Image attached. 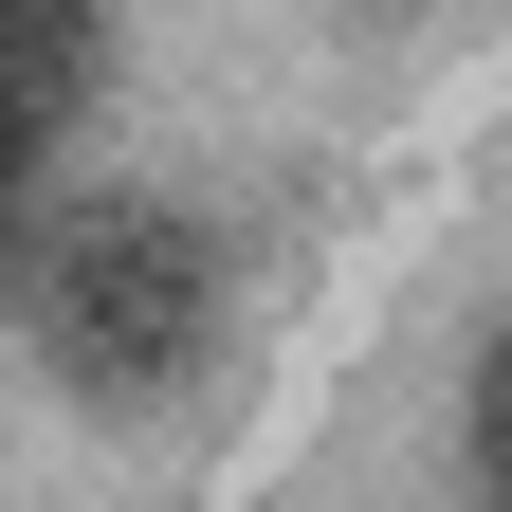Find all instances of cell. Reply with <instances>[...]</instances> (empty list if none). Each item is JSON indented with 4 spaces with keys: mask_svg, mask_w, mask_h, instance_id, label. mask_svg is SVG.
Segmentation results:
<instances>
[{
    "mask_svg": "<svg viewBox=\"0 0 512 512\" xmlns=\"http://www.w3.org/2000/svg\"><path fill=\"white\" fill-rule=\"evenodd\" d=\"M92 74H110V0H0V128L19 147H55L92 110Z\"/></svg>",
    "mask_w": 512,
    "mask_h": 512,
    "instance_id": "cell-2",
    "label": "cell"
},
{
    "mask_svg": "<svg viewBox=\"0 0 512 512\" xmlns=\"http://www.w3.org/2000/svg\"><path fill=\"white\" fill-rule=\"evenodd\" d=\"M19 348L55 403H92V421H147L202 384L220 348V238L147 202V183H92V202H55L37 256H19Z\"/></svg>",
    "mask_w": 512,
    "mask_h": 512,
    "instance_id": "cell-1",
    "label": "cell"
},
{
    "mask_svg": "<svg viewBox=\"0 0 512 512\" xmlns=\"http://www.w3.org/2000/svg\"><path fill=\"white\" fill-rule=\"evenodd\" d=\"M476 494H494V512H512V330H494V348H476Z\"/></svg>",
    "mask_w": 512,
    "mask_h": 512,
    "instance_id": "cell-3",
    "label": "cell"
},
{
    "mask_svg": "<svg viewBox=\"0 0 512 512\" xmlns=\"http://www.w3.org/2000/svg\"><path fill=\"white\" fill-rule=\"evenodd\" d=\"M37 220H55V202H37V147L0 128V311H19V256H37Z\"/></svg>",
    "mask_w": 512,
    "mask_h": 512,
    "instance_id": "cell-4",
    "label": "cell"
}]
</instances>
